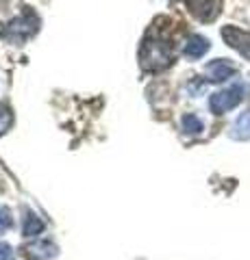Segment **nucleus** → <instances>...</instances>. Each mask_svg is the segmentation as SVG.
Masks as SVG:
<instances>
[{"instance_id": "12", "label": "nucleus", "mask_w": 250, "mask_h": 260, "mask_svg": "<svg viewBox=\"0 0 250 260\" xmlns=\"http://www.w3.org/2000/svg\"><path fill=\"white\" fill-rule=\"evenodd\" d=\"M11 225H13V219L9 217V208H0V230H7Z\"/></svg>"}, {"instance_id": "10", "label": "nucleus", "mask_w": 250, "mask_h": 260, "mask_svg": "<svg viewBox=\"0 0 250 260\" xmlns=\"http://www.w3.org/2000/svg\"><path fill=\"white\" fill-rule=\"evenodd\" d=\"M183 130L189 135H198V133H203V121H200V117L189 113V115L183 117Z\"/></svg>"}, {"instance_id": "13", "label": "nucleus", "mask_w": 250, "mask_h": 260, "mask_svg": "<svg viewBox=\"0 0 250 260\" xmlns=\"http://www.w3.org/2000/svg\"><path fill=\"white\" fill-rule=\"evenodd\" d=\"M0 260H15L13 249L7 245V243H3V241H0Z\"/></svg>"}, {"instance_id": "9", "label": "nucleus", "mask_w": 250, "mask_h": 260, "mask_svg": "<svg viewBox=\"0 0 250 260\" xmlns=\"http://www.w3.org/2000/svg\"><path fill=\"white\" fill-rule=\"evenodd\" d=\"M42 230H44V221L37 215L29 213L26 215V221H24V237H37Z\"/></svg>"}, {"instance_id": "3", "label": "nucleus", "mask_w": 250, "mask_h": 260, "mask_svg": "<svg viewBox=\"0 0 250 260\" xmlns=\"http://www.w3.org/2000/svg\"><path fill=\"white\" fill-rule=\"evenodd\" d=\"M241 100H244V87L235 85L231 89H224V91L213 93L211 100H209V109H211V113H215V115H222V113L235 109Z\"/></svg>"}, {"instance_id": "2", "label": "nucleus", "mask_w": 250, "mask_h": 260, "mask_svg": "<svg viewBox=\"0 0 250 260\" xmlns=\"http://www.w3.org/2000/svg\"><path fill=\"white\" fill-rule=\"evenodd\" d=\"M37 28H39V18L35 15V11H31L29 7H24L22 15H18V18L11 20L3 28V35L15 44H22V42H26L31 35H35Z\"/></svg>"}, {"instance_id": "11", "label": "nucleus", "mask_w": 250, "mask_h": 260, "mask_svg": "<svg viewBox=\"0 0 250 260\" xmlns=\"http://www.w3.org/2000/svg\"><path fill=\"white\" fill-rule=\"evenodd\" d=\"M11 124H13V113L9 111V107L0 104V135H5L11 128Z\"/></svg>"}, {"instance_id": "7", "label": "nucleus", "mask_w": 250, "mask_h": 260, "mask_svg": "<svg viewBox=\"0 0 250 260\" xmlns=\"http://www.w3.org/2000/svg\"><path fill=\"white\" fill-rule=\"evenodd\" d=\"M209 39H205L203 35H191L187 42H185V48L183 52L185 56H189V59H200V56H205V52L209 50Z\"/></svg>"}, {"instance_id": "8", "label": "nucleus", "mask_w": 250, "mask_h": 260, "mask_svg": "<svg viewBox=\"0 0 250 260\" xmlns=\"http://www.w3.org/2000/svg\"><path fill=\"white\" fill-rule=\"evenodd\" d=\"M231 137L237 141H248L250 139V111H244L235 119V124L231 128Z\"/></svg>"}, {"instance_id": "5", "label": "nucleus", "mask_w": 250, "mask_h": 260, "mask_svg": "<svg viewBox=\"0 0 250 260\" xmlns=\"http://www.w3.org/2000/svg\"><path fill=\"white\" fill-rule=\"evenodd\" d=\"M222 37L233 50H237L241 56H246V59L250 61V32L241 30L237 26H224Z\"/></svg>"}, {"instance_id": "6", "label": "nucleus", "mask_w": 250, "mask_h": 260, "mask_svg": "<svg viewBox=\"0 0 250 260\" xmlns=\"http://www.w3.org/2000/svg\"><path fill=\"white\" fill-rule=\"evenodd\" d=\"M235 72H237V68L233 63H229L227 59H215L207 65V76H209V80H213V83H222V80L235 76Z\"/></svg>"}, {"instance_id": "1", "label": "nucleus", "mask_w": 250, "mask_h": 260, "mask_svg": "<svg viewBox=\"0 0 250 260\" xmlns=\"http://www.w3.org/2000/svg\"><path fill=\"white\" fill-rule=\"evenodd\" d=\"M170 20L157 18L150 24L140 48V65L146 72H161L174 63V44L170 35Z\"/></svg>"}, {"instance_id": "4", "label": "nucleus", "mask_w": 250, "mask_h": 260, "mask_svg": "<svg viewBox=\"0 0 250 260\" xmlns=\"http://www.w3.org/2000/svg\"><path fill=\"white\" fill-rule=\"evenodd\" d=\"M185 7L200 22H213L222 13V0H185Z\"/></svg>"}]
</instances>
